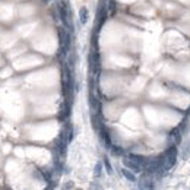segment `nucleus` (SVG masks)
<instances>
[{"mask_svg":"<svg viewBox=\"0 0 190 190\" xmlns=\"http://www.w3.org/2000/svg\"><path fill=\"white\" fill-rule=\"evenodd\" d=\"M161 161H162V165L165 170H170V168H173L176 165V162H177V148L176 145H171L167 148V151L161 155Z\"/></svg>","mask_w":190,"mask_h":190,"instance_id":"nucleus-1","label":"nucleus"},{"mask_svg":"<svg viewBox=\"0 0 190 190\" xmlns=\"http://www.w3.org/2000/svg\"><path fill=\"white\" fill-rule=\"evenodd\" d=\"M88 62H89V67L91 70L95 73V76L100 75V67H101V63H100V53L95 47H92V51L89 53V57H88Z\"/></svg>","mask_w":190,"mask_h":190,"instance_id":"nucleus-2","label":"nucleus"},{"mask_svg":"<svg viewBox=\"0 0 190 190\" xmlns=\"http://www.w3.org/2000/svg\"><path fill=\"white\" fill-rule=\"evenodd\" d=\"M123 164H124V167L132 170L133 173H142V171L145 170V167H143L140 162H137V161H134V159H132V158H129V157L123 159Z\"/></svg>","mask_w":190,"mask_h":190,"instance_id":"nucleus-3","label":"nucleus"},{"mask_svg":"<svg viewBox=\"0 0 190 190\" xmlns=\"http://www.w3.org/2000/svg\"><path fill=\"white\" fill-rule=\"evenodd\" d=\"M168 142H171V145H180L181 143V129L180 127H176L170 132Z\"/></svg>","mask_w":190,"mask_h":190,"instance_id":"nucleus-4","label":"nucleus"},{"mask_svg":"<svg viewBox=\"0 0 190 190\" xmlns=\"http://www.w3.org/2000/svg\"><path fill=\"white\" fill-rule=\"evenodd\" d=\"M59 37H60L62 47H65L66 50H69L70 48V31H67V29H59Z\"/></svg>","mask_w":190,"mask_h":190,"instance_id":"nucleus-5","label":"nucleus"},{"mask_svg":"<svg viewBox=\"0 0 190 190\" xmlns=\"http://www.w3.org/2000/svg\"><path fill=\"white\" fill-rule=\"evenodd\" d=\"M151 174H148L145 171V174L139 179V189H154V181L151 180V177H149Z\"/></svg>","mask_w":190,"mask_h":190,"instance_id":"nucleus-6","label":"nucleus"},{"mask_svg":"<svg viewBox=\"0 0 190 190\" xmlns=\"http://www.w3.org/2000/svg\"><path fill=\"white\" fill-rule=\"evenodd\" d=\"M122 174H123V176L129 180V181H136V176L133 174V171H132V170H129L127 167L122 170Z\"/></svg>","mask_w":190,"mask_h":190,"instance_id":"nucleus-7","label":"nucleus"},{"mask_svg":"<svg viewBox=\"0 0 190 190\" xmlns=\"http://www.w3.org/2000/svg\"><path fill=\"white\" fill-rule=\"evenodd\" d=\"M79 19H80V23L88 22V9L86 8H80V11H79Z\"/></svg>","mask_w":190,"mask_h":190,"instance_id":"nucleus-8","label":"nucleus"},{"mask_svg":"<svg viewBox=\"0 0 190 190\" xmlns=\"http://www.w3.org/2000/svg\"><path fill=\"white\" fill-rule=\"evenodd\" d=\"M129 158H132V159H134V161H137V162H140L143 167H145L146 161L148 159H145V158L142 157V155H137V154H129Z\"/></svg>","mask_w":190,"mask_h":190,"instance_id":"nucleus-9","label":"nucleus"},{"mask_svg":"<svg viewBox=\"0 0 190 190\" xmlns=\"http://www.w3.org/2000/svg\"><path fill=\"white\" fill-rule=\"evenodd\" d=\"M110 149H111L113 155H123V154H124V149H123V148H120V146H113L111 145Z\"/></svg>","mask_w":190,"mask_h":190,"instance_id":"nucleus-10","label":"nucleus"},{"mask_svg":"<svg viewBox=\"0 0 190 190\" xmlns=\"http://www.w3.org/2000/svg\"><path fill=\"white\" fill-rule=\"evenodd\" d=\"M101 174H102V164L101 162H97L95 170H94V176L95 177H101Z\"/></svg>","mask_w":190,"mask_h":190,"instance_id":"nucleus-11","label":"nucleus"},{"mask_svg":"<svg viewBox=\"0 0 190 190\" xmlns=\"http://www.w3.org/2000/svg\"><path fill=\"white\" fill-rule=\"evenodd\" d=\"M190 155V140L186 143V146H184V151H183V154H181V157H183V159H187Z\"/></svg>","mask_w":190,"mask_h":190,"instance_id":"nucleus-12","label":"nucleus"},{"mask_svg":"<svg viewBox=\"0 0 190 190\" xmlns=\"http://www.w3.org/2000/svg\"><path fill=\"white\" fill-rule=\"evenodd\" d=\"M104 165H105L107 173H108V174H113V167H111V164H110V159L107 157H104Z\"/></svg>","mask_w":190,"mask_h":190,"instance_id":"nucleus-13","label":"nucleus"},{"mask_svg":"<svg viewBox=\"0 0 190 190\" xmlns=\"http://www.w3.org/2000/svg\"><path fill=\"white\" fill-rule=\"evenodd\" d=\"M107 9L110 12L116 11V2H114V0H110V2H108V8H107Z\"/></svg>","mask_w":190,"mask_h":190,"instance_id":"nucleus-14","label":"nucleus"}]
</instances>
